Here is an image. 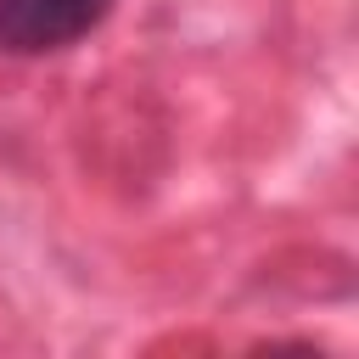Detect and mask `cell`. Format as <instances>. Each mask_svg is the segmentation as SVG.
Listing matches in <instances>:
<instances>
[{"label": "cell", "instance_id": "obj_1", "mask_svg": "<svg viewBox=\"0 0 359 359\" xmlns=\"http://www.w3.org/2000/svg\"><path fill=\"white\" fill-rule=\"evenodd\" d=\"M118 0H0V50L6 56H56L90 39Z\"/></svg>", "mask_w": 359, "mask_h": 359}]
</instances>
